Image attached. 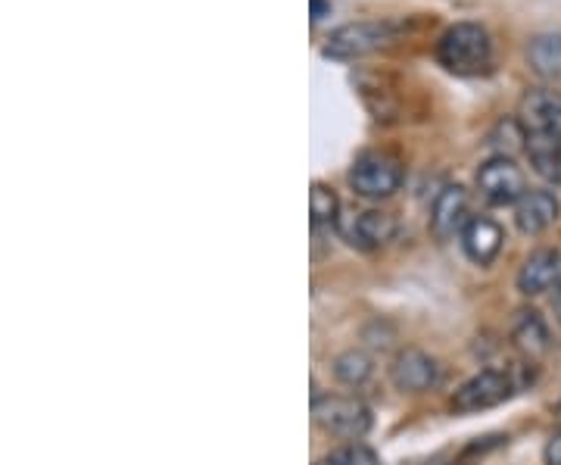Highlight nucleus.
<instances>
[{"instance_id":"16","label":"nucleus","mask_w":561,"mask_h":465,"mask_svg":"<svg viewBox=\"0 0 561 465\" xmlns=\"http://www.w3.org/2000/svg\"><path fill=\"white\" fill-rule=\"evenodd\" d=\"M527 63L542 79L561 76V35H556V32L534 35L530 44H527Z\"/></svg>"},{"instance_id":"13","label":"nucleus","mask_w":561,"mask_h":465,"mask_svg":"<svg viewBox=\"0 0 561 465\" xmlns=\"http://www.w3.org/2000/svg\"><path fill=\"white\" fill-rule=\"evenodd\" d=\"M556 219H559V197L552 191H527L515 203V225L527 238L542 235Z\"/></svg>"},{"instance_id":"12","label":"nucleus","mask_w":561,"mask_h":465,"mask_svg":"<svg viewBox=\"0 0 561 465\" xmlns=\"http://www.w3.org/2000/svg\"><path fill=\"white\" fill-rule=\"evenodd\" d=\"M561 279V253L552 247L534 250L524 260L522 272H518V291L524 297H540L546 291H552Z\"/></svg>"},{"instance_id":"15","label":"nucleus","mask_w":561,"mask_h":465,"mask_svg":"<svg viewBox=\"0 0 561 465\" xmlns=\"http://www.w3.org/2000/svg\"><path fill=\"white\" fill-rule=\"evenodd\" d=\"M527 157L542 182L561 188V138L556 135H527Z\"/></svg>"},{"instance_id":"22","label":"nucleus","mask_w":561,"mask_h":465,"mask_svg":"<svg viewBox=\"0 0 561 465\" xmlns=\"http://www.w3.org/2000/svg\"><path fill=\"white\" fill-rule=\"evenodd\" d=\"M552 309H556V319L561 322V279H559V284L552 287Z\"/></svg>"},{"instance_id":"8","label":"nucleus","mask_w":561,"mask_h":465,"mask_svg":"<svg viewBox=\"0 0 561 465\" xmlns=\"http://www.w3.org/2000/svg\"><path fill=\"white\" fill-rule=\"evenodd\" d=\"M518 122L527 135H556L561 138V91L530 88L518 106Z\"/></svg>"},{"instance_id":"5","label":"nucleus","mask_w":561,"mask_h":465,"mask_svg":"<svg viewBox=\"0 0 561 465\" xmlns=\"http://www.w3.org/2000/svg\"><path fill=\"white\" fill-rule=\"evenodd\" d=\"M515 394V378L500 368H483L474 378H468L465 385L453 394V412H483L493 406L505 404Z\"/></svg>"},{"instance_id":"7","label":"nucleus","mask_w":561,"mask_h":465,"mask_svg":"<svg viewBox=\"0 0 561 465\" xmlns=\"http://www.w3.org/2000/svg\"><path fill=\"white\" fill-rule=\"evenodd\" d=\"M390 382L402 394H424L434 390L443 382V368L434 356H427L424 350H402L400 356L390 365Z\"/></svg>"},{"instance_id":"10","label":"nucleus","mask_w":561,"mask_h":465,"mask_svg":"<svg viewBox=\"0 0 561 465\" xmlns=\"http://www.w3.org/2000/svg\"><path fill=\"white\" fill-rule=\"evenodd\" d=\"M343 235L359 250H378L397 238V216L387 209H362L343 225Z\"/></svg>"},{"instance_id":"20","label":"nucleus","mask_w":561,"mask_h":465,"mask_svg":"<svg viewBox=\"0 0 561 465\" xmlns=\"http://www.w3.org/2000/svg\"><path fill=\"white\" fill-rule=\"evenodd\" d=\"M546 465H561V431H556L546 444Z\"/></svg>"},{"instance_id":"2","label":"nucleus","mask_w":561,"mask_h":465,"mask_svg":"<svg viewBox=\"0 0 561 465\" xmlns=\"http://www.w3.org/2000/svg\"><path fill=\"white\" fill-rule=\"evenodd\" d=\"M312 419L324 434L350 441V444H356L371 431V409L356 397H331V394L321 397V394H316Z\"/></svg>"},{"instance_id":"18","label":"nucleus","mask_w":561,"mask_h":465,"mask_svg":"<svg viewBox=\"0 0 561 465\" xmlns=\"http://www.w3.org/2000/svg\"><path fill=\"white\" fill-rule=\"evenodd\" d=\"M309 213H312V228H331V225H337V213H341L337 194L328 184L316 182L312 184V194H309Z\"/></svg>"},{"instance_id":"19","label":"nucleus","mask_w":561,"mask_h":465,"mask_svg":"<svg viewBox=\"0 0 561 465\" xmlns=\"http://www.w3.org/2000/svg\"><path fill=\"white\" fill-rule=\"evenodd\" d=\"M316 465H381V460L375 456V450H368L365 444H343L331 453H324Z\"/></svg>"},{"instance_id":"17","label":"nucleus","mask_w":561,"mask_h":465,"mask_svg":"<svg viewBox=\"0 0 561 465\" xmlns=\"http://www.w3.org/2000/svg\"><path fill=\"white\" fill-rule=\"evenodd\" d=\"M375 365H371V356L362 353V350H346L334 360V375L337 382L346 387H362L368 378H371Z\"/></svg>"},{"instance_id":"1","label":"nucleus","mask_w":561,"mask_h":465,"mask_svg":"<svg viewBox=\"0 0 561 465\" xmlns=\"http://www.w3.org/2000/svg\"><path fill=\"white\" fill-rule=\"evenodd\" d=\"M493 44L478 22H456L437 41V60L456 76H478L490 66Z\"/></svg>"},{"instance_id":"6","label":"nucleus","mask_w":561,"mask_h":465,"mask_svg":"<svg viewBox=\"0 0 561 465\" xmlns=\"http://www.w3.org/2000/svg\"><path fill=\"white\" fill-rule=\"evenodd\" d=\"M478 191L490 206H515L527 194V179L512 157H493L478 169Z\"/></svg>"},{"instance_id":"23","label":"nucleus","mask_w":561,"mask_h":465,"mask_svg":"<svg viewBox=\"0 0 561 465\" xmlns=\"http://www.w3.org/2000/svg\"><path fill=\"white\" fill-rule=\"evenodd\" d=\"M559 419H561V404H559Z\"/></svg>"},{"instance_id":"9","label":"nucleus","mask_w":561,"mask_h":465,"mask_svg":"<svg viewBox=\"0 0 561 465\" xmlns=\"http://www.w3.org/2000/svg\"><path fill=\"white\" fill-rule=\"evenodd\" d=\"M471 219V197L461 184H446L437 201L431 206V231L440 238V241H449L461 235V228Z\"/></svg>"},{"instance_id":"21","label":"nucleus","mask_w":561,"mask_h":465,"mask_svg":"<svg viewBox=\"0 0 561 465\" xmlns=\"http://www.w3.org/2000/svg\"><path fill=\"white\" fill-rule=\"evenodd\" d=\"M331 10V3H324V0H312V22L324 20V13Z\"/></svg>"},{"instance_id":"4","label":"nucleus","mask_w":561,"mask_h":465,"mask_svg":"<svg viewBox=\"0 0 561 465\" xmlns=\"http://www.w3.org/2000/svg\"><path fill=\"white\" fill-rule=\"evenodd\" d=\"M393 35L397 32H393L390 22H350V25H341L337 32H331V38L324 41V57H331V60H359V57H368V54L387 47L393 41Z\"/></svg>"},{"instance_id":"11","label":"nucleus","mask_w":561,"mask_h":465,"mask_svg":"<svg viewBox=\"0 0 561 465\" xmlns=\"http://www.w3.org/2000/svg\"><path fill=\"white\" fill-rule=\"evenodd\" d=\"M459 241L461 250H465V257H468L471 263L490 265L500 257L505 235H502V225L496 223V219H490V216H471L468 225L461 228Z\"/></svg>"},{"instance_id":"14","label":"nucleus","mask_w":561,"mask_h":465,"mask_svg":"<svg viewBox=\"0 0 561 465\" xmlns=\"http://www.w3.org/2000/svg\"><path fill=\"white\" fill-rule=\"evenodd\" d=\"M512 341L522 350L527 360H540L549 353V328L542 322V316L537 309H518L512 319Z\"/></svg>"},{"instance_id":"3","label":"nucleus","mask_w":561,"mask_h":465,"mask_svg":"<svg viewBox=\"0 0 561 465\" xmlns=\"http://www.w3.org/2000/svg\"><path fill=\"white\" fill-rule=\"evenodd\" d=\"M350 188L365 201H387L402 188V162L381 150H368L350 166Z\"/></svg>"}]
</instances>
